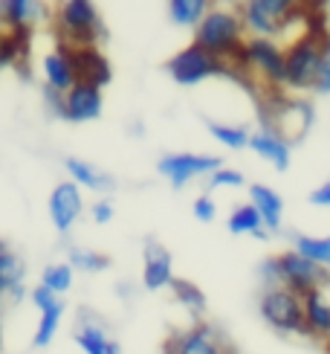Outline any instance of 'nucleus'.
Returning a JSON list of instances; mask_svg holds the SVG:
<instances>
[{"label": "nucleus", "instance_id": "obj_1", "mask_svg": "<svg viewBox=\"0 0 330 354\" xmlns=\"http://www.w3.org/2000/svg\"><path fill=\"white\" fill-rule=\"evenodd\" d=\"M244 35H246V24L241 18V12H232V9L212 6V12L194 26V44L197 47L237 67H249Z\"/></svg>", "mask_w": 330, "mask_h": 354}, {"label": "nucleus", "instance_id": "obj_2", "mask_svg": "<svg viewBox=\"0 0 330 354\" xmlns=\"http://www.w3.org/2000/svg\"><path fill=\"white\" fill-rule=\"evenodd\" d=\"M55 29L64 47H96L104 32L93 0H61L55 9Z\"/></svg>", "mask_w": 330, "mask_h": 354}, {"label": "nucleus", "instance_id": "obj_3", "mask_svg": "<svg viewBox=\"0 0 330 354\" xmlns=\"http://www.w3.org/2000/svg\"><path fill=\"white\" fill-rule=\"evenodd\" d=\"M258 311L264 317V322L278 334H302L307 337V326H304V299L293 293L290 288H266L261 293Z\"/></svg>", "mask_w": 330, "mask_h": 354}, {"label": "nucleus", "instance_id": "obj_4", "mask_svg": "<svg viewBox=\"0 0 330 354\" xmlns=\"http://www.w3.org/2000/svg\"><path fill=\"white\" fill-rule=\"evenodd\" d=\"M322 44L324 35H313L304 32L298 41H293L284 58H287V79L284 87H293V91H316L319 82V67H322Z\"/></svg>", "mask_w": 330, "mask_h": 354}, {"label": "nucleus", "instance_id": "obj_5", "mask_svg": "<svg viewBox=\"0 0 330 354\" xmlns=\"http://www.w3.org/2000/svg\"><path fill=\"white\" fill-rule=\"evenodd\" d=\"M165 70H168V76L183 84V87H191V84H200L203 79L208 76H220V73H229V62H223V58L206 53L203 47H197V44H188V47H183L177 55H171V62L165 64Z\"/></svg>", "mask_w": 330, "mask_h": 354}, {"label": "nucleus", "instance_id": "obj_6", "mask_svg": "<svg viewBox=\"0 0 330 354\" xmlns=\"http://www.w3.org/2000/svg\"><path fill=\"white\" fill-rule=\"evenodd\" d=\"M275 261H278L281 288H290L298 297H307L313 290H324L330 285V268H322V264L304 259L295 250L275 256Z\"/></svg>", "mask_w": 330, "mask_h": 354}, {"label": "nucleus", "instance_id": "obj_7", "mask_svg": "<svg viewBox=\"0 0 330 354\" xmlns=\"http://www.w3.org/2000/svg\"><path fill=\"white\" fill-rule=\"evenodd\" d=\"M217 169H223V160L220 157H212V154H188V151L165 154V157H159V163H157V171L174 189H183L186 183L194 180V177L215 174Z\"/></svg>", "mask_w": 330, "mask_h": 354}, {"label": "nucleus", "instance_id": "obj_8", "mask_svg": "<svg viewBox=\"0 0 330 354\" xmlns=\"http://www.w3.org/2000/svg\"><path fill=\"white\" fill-rule=\"evenodd\" d=\"M232 348L212 322H194L186 331H174L165 340V354H229Z\"/></svg>", "mask_w": 330, "mask_h": 354}, {"label": "nucleus", "instance_id": "obj_9", "mask_svg": "<svg viewBox=\"0 0 330 354\" xmlns=\"http://www.w3.org/2000/svg\"><path fill=\"white\" fill-rule=\"evenodd\" d=\"M246 62L269 84H284V79H287V58H284V50L269 38L252 35L246 41Z\"/></svg>", "mask_w": 330, "mask_h": 354}, {"label": "nucleus", "instance_id": "obj_10", "mask_svg": "<svg viewBox=\"0 0 330 354\" xmlns=\"http://www.w3.org/2000/svg\"><path fill=\"white\" fill-rule=\"evenodd\" d=\"M84 209V201H81V186H76L72 180H64L52 189L50 195V218H52V227L58 232H70L72 224L79 221Z\"/></svg>", "mask_w": 330, "mask_h": 354}, {"label": "nucleus", "instance_id": "obj_11", "mask_svg": "<svg viewBox=\"0 0 330 354\" xmlns=\"http://www.w3.org/2000/svg\"><path fill=\"white\" fill-rule=\"evenodd\" d=\"M101 87L87 84V82H76L64 93V108L61 116L70 122H90L101 113Z\"/></svg>", "mask_w": 330, "mask_h": 354}, {"label": "nucleus", "instance_id": "obj_12", "mask_svg": "<svg viewBox=\"0 0 330 354\" xmlns=\"http://www.w3.org/2000/svg\"><path fill=\"white\" fill-rule=\"evenodd\" d=\"M310 125H313V105L304 99H295V102H284L278 113L273 116V125H266V128L275 131L287 142H293V140H302Z\"/></svg>", "mask_w": 330, "mask_h": 354}, {"label": "nucleus", "instance_id": "obj_13", "mask_svg": "<svg viewBox=\"0 0 330 354\" xmlns=\"http://www.w3.org/2000/svg\"><path fill=\"white\" fill-rule=\"evenodd\" d=\"M67 50H70L72 70H76V79L79 82L96 84V87L110 84L113 70H110L108 55H104L99 47H67Z\"/></svg>", "mask_w": 330, "mask_h": 354}, {"label": "nucleus", "instance_id": "obj_14", "mask_svg": "<svg viewBox=\"0 0 330 354\" xmlns=\"http://www.w3.org/2000/svg\"><path fill=\"white\" fill-rule=\"evenodd\" d=\"M174 282V264L171 253L159 241H145V268H142V285L148 290L171 288Z\"/></svg>", "mask_w": 330, "mask_h": 354}, {"label": "nucleus", "instance_id": "obj_15", "mask_svg": "<svg viewBox=\"0 0 330 354\" xmlns=\"http://www.w3.org/2000/svg\"><path fill=\"white\" fill-rule=\"evenodd\" d=\"M249 149L258 157H264L266 163H273L278 171L290 169V142L284 137H278L275 131H269V128L255 131V134L249 137Z\"/></svg>", "mask_w": 330, "mask_h": 354}, {"label": "nucleus", "instance_id": "obj_16", "mask_svg": "<svg viewBox=\"0 0 330 354\" xmlns=\"http://www.w3.org/2000/svg\"><path fill=\"white\" fill-rule=\"evenodd\" d=\"M43 79H47V91L52 93H67L72 84H76V70H72V58H70V50L61 47L50 53L47 58H43Z\"/></svg>", "mask_w": 330, "mask_h": 354}, {"label": "nucleus", "instance_id": "obj_17", "mask_svg": "<svg viewBox=\"0 0 330 354\" xmlns=\"http://www.w3.org/2000/svg\"><path fill=\"white\" fill-rule=\"evenodd\" d=\"M47 15L41 0H0V18H3L6 29H26L32 32V26Z\"/></svg>", "mask_w": 330, "mask_h": 354}, {"label": "nucleus", "instance_id": "obj_18", "mask_svg": "<svg viewBox=\"0 0 330 354\" xmlns=\"http://www.w3.org/2000/svg\"><path fill=\"white\" fill-rule=\"evenodd\" d=\"M249 203L255 206V209H258L266 232L281 230L284 201H281V195H278L275 189H269V186H264V183H252V186H249Z\"/></svg>", "mask_w": 330, "mask_h": 354}, {"label": "nucleus", "instance_id": "obj_19", "mask_svg": "<svg viewBox=\"0 0 330 354\" xmlns=\"http://www.w3.org/2000/svg\"><path fill=\"white\" fill-rule=\"evenodd\" d=\"M304 299V326H307V337H316V340H330V302L324 299L322 290L307 293Z\"/></svg>", "mask_w": 330, "mask_h": 354}, {"label": "nucleus", "instance_id": "obj_20", "mask_svg": "<svg viewBox=\"0 0 330 354\" xmlns=\"http://www.w3.org/2000/svg\"><path fill=\"white\" fill-rule=\"evenodd\" d=\"M0 293L12 299L23 297V261L3 241H0Z\"/></svg>", "mask_w": 330, "mask_h": 354}, {"label": "nucleus", "instance_id": "obj_21", "mask_svg": "<svg viewBox=\"0 0 330 354\" xmlns=\"http://www.w3.org/2000/svg\"><path fill=\"white\" fill-rule=\"evenodd\" d=\"M72 340H76V346L84 351V354H122V348H119L116 340H110L108 331H104L101 326H96V322H90L81 317L76 334H72Z\"/></svg>", "mask_w": 330, "mask_h": 354}, {"label": "nucleus", "instance_id": "obj_22", "mask_svg": "<svg viewBox=\"0 0 330 354\" xmlns=\"http://www.w3.org/2000/svg\"><path fill=\"white\" fill-rule=\"evenodd\" d=\"M67 171H70V180L76 186L84 189H93V192H110L113 189V177L99 171L96 166H90L87 160L79 157H67Z\"/></svg>", "mask_w": 330, "mask_h": 354}, {"label": "nucleus", "instance_id": "obj_23", "mask_svg": "<svg viewBox=\"0 0 330 354\" xmlns=\"http://www.w3.org/2000/svg\"><path fill=\"white\" fill-rule=\"evenodd\" d=\"M226 227L232 235H255V239H266V227H264V221L258 215V209H255L252 203H241V206H235L229 221H226Z\"/></svg>", "mask_w": 330, "mask_h": 354}, {"label": "nucleus", "instance_id": "obj_24", "mask_svg": "<svg viewBox=\"0 0 330 354\" xmlns=\"http://www.w3.org/2000/svg\"><path fill=\"white\" fill-rule=\"evenodd\" d=\"M212 12V0H168V18L177 26H197Z\"/></svg>", "mask_w": 330, "mask_h": 354}, {"label": "nucleus", "instance_id": "obj_25", "mask_svg": "<svg viewBox=\"0 0 330 354\" xmlns=\"http://www.w3.org/2000/svg\"><path fill=\"white\" fill-rule=\"evenodd\" d=\"M29 35L26 29H6L0 35V67H9V64H18L21 58L29 55Z\"/></svg>", "mask_w": 330, "mask_h": 354}, {"label": "nucleus", "instance_id": "obj_26", "mask_svg": "<svg viewBox=\"0 0 330 354\" xmlns=\"http://www.w3.org/2000/svg\"><path fill=\"white\" fill-rule=\"evenodd\" d=\"M241 18H244L249 32H255V38H273L281 32V26L261 9L258 0H246L244 9H241Z\"/></svg>", "mask_w": 330, "mask_h": 354}, {"label": "nucleus", "instance_id": "obj_27", "mask_svg": "<svg viewBox=\"0 0 330 354\" xmlns=\"http://www.w3.org/2000/svg\"><path fill=\"white\" fill-rule=\"evenodd\" d=\"M171 293H174V299L183 305L191 317H203L206 314V293L194 282H188V279H174Z\"/></svg>", "mask_w": 330, "mask_h": 354}, {"label": "nucleus", "instance_id": "obj_28", "mask_svg": "<svg viewBox=\"0 0 330 354\" xmlns=\"http://www.w3.org/2000/svg\"><path fill=\"white\" fill-rule=\"evenodd\" d=\"M293 250L302 253L304 259L322 264V268H330V235L324 239H313V235H293Z\"/></svg>", "mask_w": 330, "mask_h": 354}, {"label": "nucleus", "instance_id": "obj_29", "mask_svg": "<svg viewBox=\"0 0 330 354\" xmlns=\"http://www.w3.org/2000/svg\"><path fill=\"white\" fill-rule=\"evenodd\" d=\"M61 317H64V302H55L50 311L41 314L38 328H35V337H32V346H35V348H47V346L52 343L58 326H61Z\"/></svg>", "mask_w": 330, "mask_h": 354}, {"label": "nucleus", "instance_id": "obj_30", "mask_svg": "<svg viewBox=\"0 0 330 354\" xmlns=\"http://www.w3.org/2000/svg\"><path fill=\"white\" fill-rule=\"evenodd\" d=\"M208 134H212L220 145L226 149H249V131L244 125H220V122H208Z\"/></svg>", "mask_w": 330, "mask_h": 354}, {"label": "nucleus", "instance_id": "obj_31", "mask_svg": "<svg viewBox=\"0 0 330 354\" xmlns=\"http://www.w3.org/2000/svg\"><path fill=\"white\" fill-rule=\"evenodd\" d=\"M110 259L101 256V253H93V250H81V247H72L70 250V268L72 270H81V273H101L108 270Z\"/></svg>", "mask_w": 330, "mask_h": 354}, {"label": "nucleus", "instance_id": "obj_32", "mask_svg": "<svg viewBox=\"0 0 330 354\" xmlns=\"http://www.w3.org/2000/svg\"><path fill=\"white\" fill-rule=\"evenodd\" d=\"M72 273L76 270L70 268V261L67 264H50V268L43 270V276H41V285L50 288L55 297H61V293H67L72 288Z\"/></svg>", "mask_w": 330, "mask_h": 354}, {"label": "nucleus", "instance_id": "obj_33", "mask_svg": "<svg viewBox=\"0 0 330 354\" xmlns=\"http://www.w3.org/2000/svg\"><path fill=\"white\" fill-rule=\"evenodd\" d=\"M258 3H261V9H264L278 26H284V24H287L293 15L298 12V6L307 3V0H258Z\"/></svg>", "mask_w": 330, "mask_h": 354}, {"label": "nucleus", "instance_id": "obj_34", "mask_svg": "<svg viewBox=\"0 0 330 354\" xmlns=\"http://www.w3.org/2000/svg\"><path fill=\"white\" fill-rule=\"evenodd\" d=\"M244 183V174L235 169H217L215 174H208V189H237Z\"/></svg>", "mask_w": 330, "mask_h": 354}, {"label": "nucleus", "instance_id": "obj_35", "mask_svg": "<svg viewBox=\"0 0 330 354\" xmlns=\"http://www.w3.org/2000/svg\"><path fill=\"white\" fill-rule=\"evenodd\" d=\"M316 93H322V96L330 93V35H324V44H322V67H319Z\"/></svg>", "mask_w": 330, "mask_h": 354}, {"label": "nucleus", "instance_id": "obj_36", "mask_svg": "<svg viewBox=\"0 0 330 354\" xmlns=\"http://www.w3.org/2000/svg\"><path fill=\"white\" fill-rule=\"evenodd\" d=\"M29 299H32V305L38 308V314H43V311H50V308L55 305V302H61L55 297V293L50 290V288H43V285H38L32 293H29Z\"/></svg>", "mask_w": 330, "mask_h": 354}, {"label": "nucleus", "instance_id": "obj_37", "mask_svg": "<svg viewBox=\"0 0 330 354\" xmlns=\"http://www.w3.org/2000/svg\"><path fill=\"white\" fill-rule=\"evenodd\" d=\"M194 218L197 221H203V224H208V221H215V215H217V206H215V201L208 198V195H200L197 201H194Z\"/></svg>", "mask_w": 330, "mask_h": 354}, {"label": "nucleus", "instance_id": "obj_38", "mask_svg": "<svg viewBox=\"0 0 330 354\" xmlns=\"http://www.w3.org/2000/svg\"><path fill=\"white\" fill-rule=\"evenodd\" d=\"M258 273H261V279H264V285H266V288H278V285H281V279H278V261H275V256L264 259Z\"/></svg>", "mask_w": 330, "mask_h": 354}, {"label": "nucleus", "instance_id": "obj_39", "mask_svg": "<svg viewBox=\"0 0 330 354\" xmlns=\"http://www.w3.org/2000/svg\"><path fill=\"white\" fill-rule=\"evenodd\" d=\"M90 215H93L96 224H108V221H113V203L110 201H96Z\"/></svg>", "mask_w": 330, "mask_h": 354}, {"label": "nucleus", "instance_id": "obj_40", "mask_svg": "<svg viewBox=\"0 0 330 354\" xmlns=\"http://www.w3.org/2000/svg\"><path fill=\"white\" fill-rule=\"evenodd\" d=\"M310 203H313V206H324V209H330V180L322 183L319 189H313V192H310Z\"/></svg>", "mask_w": 330, "mask_h": 354}, {"label": "nucleus", "instance_id": "obj_41", "mask_svg": "<svg viewBox=\"0 0 330 354\" xmlns=\"http://www.w3.org/2000/svg\"><path fill=\"white\" fill-rule=\"evenodd\" d=\"M6 32V24H3V18H0V35H3Z\"/></svg>", "mask_w": 330, "mask_h": 354}, {"label": "nucleus", "instance_id": "obj_42", "mask_svg": "<svg viewBox=\"0 0 330 354\" xmlns=\"http://www.w3.org/2000/svg\"><path fill=\"white\" fill-rule=\"evenodd\" d=\"M0 351H3V328H0Z\"/></svg>", "mask_w": 330, "mask_h": 354}, {"label": "nucleus", "instance_id": "obj_43", "mask_svg": "<svg viewBox=\"0 0 330 354\" xmlns=\"http://www.w3.org/2000/svg\"><path fill=\"white\" fill-rule=\"evenodd\" d=\"M327 354H330V340H327Z\"/></svg>", "mask_w": 330, "mask_h": 354}, {"label": "nucleus", "instance_id": "obj_44", "mask_svg": "<svg viewBox=\"0 0 330 354\" xmlns=\"http://www.w3.org/2000/svg\"><path fill=\"white\" fill-rule=\"evenodd\" d=\"M0 302H3V293H0Z\"/></svg>", "mask_w": 330, "mask_h": 354}, {"label": "nucleus", "instance_id": "obj_45", "mask_svg": "<svg viewBox=\"0 0 330 354\" xmlns=\"http://www.w3.org/2000/svg\"><path fill=\"white\" fill-rule=\"evenodd\" d=\"M327 35H330V32H327Z\"/></svg>", "mask_w": 330, "mask_h": 354}]
</instances>
